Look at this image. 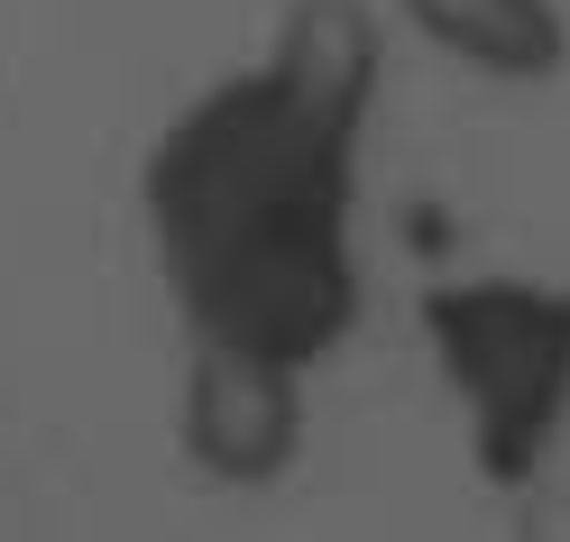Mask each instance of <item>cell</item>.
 <instances>
[{
	"mask_svg": "<svg viewBox=\"0 0 570 542\" xmlns=\"http://www.w3.org/2000/svg\"><path fill=\"white\" fill-rule=\"evenodd\" d=\"M377 28L350 0H304L258 65L222 75L148 148V239L185 341L323 368L360 332V129Z\"/></svg>",
	"mask_w": 570,
	"mask_h": 542,
	"instance_id": "1",
	"label": "cell"
},
{
	"mask_svg": "<svg viewBox=\"0 0 570 542\" xmlns=\"http://www.w3.org/2000/svg\"><path fill=\"white\" fill-rule=\"evenodd\" d=\"M423 341L470 423V460L524 487L570 423V295L543 276H460L423 295Z\"/></svg>",
	"mask_w": 570,
	"mask_h": 542,
	"instance_id": "2",
	"label": "cell"
},
{
	"mask_svg": "<svg viewBox=\"0 0 570 542\" xmlns=\"http://www.w3.org/2000/svg\"><path fill=\"white\" fill-rule=\"evenodd\" d=\"M313 377L258 349L185 341V377H175V451L194 460V479L230 496H267L295 479L304 432H313Z\"/></svg>",
	"mask_w": 570,
	"mask_h": 542,
	"instance_id": "3",
	"label": "cell"
},
{
	"mask_svg": "<svg viewBox=\"0 0 570 542\" xmlns=\"http://www.w3.org/2000/svg\"><path fill=\"white\" fill-rule=\"evenodd\" d=\"M405 19L423 47H442L488 83H552L570 65L561 0H405Z\"/></svg>",
	"mask_w": 570,
	"mask_h": 542,
	"instance_id": "4",
	"label": "cell"
}]
</instances>
